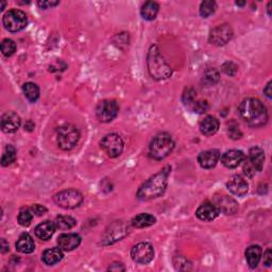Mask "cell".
Wrapping results in <instances>:
<instances>
[{
  "mask_svg": "<svg viewBox=\"0 0 272 272\" xmlns=\"http://www.w3.org/2000/svg\"><path fill=\"white\" fill-rule=\"evenodd\" d=\"M126 268L125 266H123L122 263H113L112 264L110 267H109V271H125Z\"/></svg>",
  "mask_w": 272,
  "mask_h": 272,
  "instance_id": "7bdbcfd3",
  "label": "cell"
},
{
  "mask_svg": "<svg viewBox=\"0 0 272 272\" xmlns=\"http://www.w3.org/2000/svg\"><path fill=\"white\" fill-rule=\"evenodd\" d=\"M238 114L252 128H261L268 122V112L264 103L256 98H247L240 102Z\"/></svg>",
  "mask_w": 272,
  "mask_h": 272,
  "instance_id": "6da1fadb",
  "label": "cell"
},
{
  "mask_svg": "<svg viewBox=\"0 0 272 272\" xmlns=\"http://www.w3.org/2000/svg\"><path fill=\"white\" fill-rule=\"evenodd\" d=\"M102 150L110 157L119 156L123 151V140L119 135L116 133H111L105 135L100 143Z\"/></svg>",
  "mask_w": 272,
  "mask_h": 272,
  "instance_id": "9c48e42d",
  "label": "cell"
},
{
  "mask_svg": "<svg viewBox=\"0 0 272 272\" xmlns=\"http://www.w3.org/2000/svg\"><path fill=\"white\" fill-rule=\"evenodd\" d=\"M214 204L217 206L219 212L226 215H233L238 211V204L236 201L227 194H220L216 196L214 200Z\"/></svg>",
  "mask_w": 272,
  "mask_h": 272,
  "instance_id": "7c38bea8",
  "label": "cell"
},
{
  "mask_svg": "<svg viewBox=\"0 0 272 272\" xmlns=\"http://www.w3.org/2000/svg\"><path fill=\"white\" fill-rule=\"evenodd\" d=\"M271 4H272L271 2L268 3V14H269V15H271Z\"/></svg>",
  "mask_w": 272,
  "mask_h": 272,
  "instance_id": "bcb514c9",
  "label": "cell"
},
{
  "mask_svg": "<svg viewBox=\"0 0 272 272\" xmlns=\"http://www.w3.org/2000/svg\"><path fill=\"white\" fill-rule=\"evenodd\" d=\"M119 112V108L115 100H102L96 106V116L100 122H110L114 120Z\"/></svg>",
  "mask_w": 272,
  "mask_h": 272,
  "instance_id": "ba28073f",
  "label": "cell"
},
{
  "mask_svg": "<svg viewBox=\"0 0 272 272\" xmlns=\"http://www.w3.org/2000/svg\"><path fill=\"white\" fill-rule=\"evenodd\" d=\"M0 250H1V253L4 254L7 253L10 250V247H9V242L5 240L4 238L1 239V242H0Z\"/></svg>",
  "mask_w": 272,
  "mask_h": 272,
  "instance_id": "ee69618b",
  "label": "cell"
},
{
  "mask_svg": "<svg viewBox=\"0 0 272 272\" xmlns=\"http://www.w3.org/2000/svg\"><path fill=\"white\" fill-rule=\"evenodd\" d=\"M63 257H64L63 250L58 247V248H51V249L45 250L43 253L42 259L46 265L52 266L58 264V262H61Z\"/></svg>",
  "mask_w": 272,
  "mask_h": 272,
  "instance_id": "cb8c5ba5",
  "label": "cell"
},
{
  "mask_svg": "<svg viewBox=\"0 0 272 272\" xmlns=\"http://www.w3.org/2000/svg\"><path fill=\"white\" fill-rule=\"evenodd\" d=\"M219 213V210L217 209V206L214 203L204 202L198 208L196 215L202 221H213L218 217Z\"/></svg>",
  "mask_w": 272,
  "mask_h": 272,
  "instance_id": "ac0fdd59",
  "label": "cell"
},
{
  "mask_svg": "<svg viewBox=\"0 0 272 272\" xmlns=\"http://www.w3.org/2000/svg\"><path fill=\"white\" fill-rule=\"evenodd\" d=\"M209 103L208 101H203V100H199V101H194L192 104V109L194 112H196L198 114H204L205 112H208L209 110Z\"/></svg>",
  "mask_w": 272,
  "mask_h": 272,
  "instance_id": "8d00e7d4",
  "label": "cell"
},
{
  "mask_svg": "<svg viewBox=\"0 0 272 272\" xmlns=\"http://www.w3.org/2000/svg\"><path fill=\"white\" fill-rule=\"evenodd\" d=\"M118 232H127V228L123 226V224H119V223H115L112 230L108 231L106 232V236L104 237V239H108V241H105V245L109 244H113V242L117 241L118 239H121L122 237H125L126 235L123 234H118Z\"/></svg>",
  "mask_w": 272,
  "mask_h": 272,
  "instance_id": "484cf974",
  "label": "cell"
},
{
  "mask_svg": "<svg viewBox=\"0 0 272 272\" xmlns=\"http://www.w3.org/2000/svg\"><path fill=\"white\" fill-rule=\"evenodd\" d=\"M182 100L185 105H192L196 101V92L193 88H186L184 93H183Z\"/></svg>",
  "mask_w": 272,
  "mask_h": 272,
  "instance_id": "e575fe53",
  "label": "cell"
},
{
  "mask_svg": "<svg viewBox=\"0 0 272 272\" xmlns=\"http://www.w3.org/2000/svg\"><path fill=\"white\" fill-rule=\"evenodd\" d=\"M248 161L251 163L252 166L256 171H262L265 163V152L259 147H253L249 151Z\"/></svg>",
  "mask_w": 272,
  "mask_h": 272,
  "instance_id": "44dd1931",
  "label": "cell"
},
{
  "mask_svg": "<svg viewBox=\"0 0 272 272\" xmlns=\"http://www.w3.org/2000/svg\"><path fill=\"white\" fill-rule=\"evenodd\" d=\"M200 131L205 136H212L219 130V121L214 116H206L200 122Z\"/></svg>",
  "mask_w": 272,
  "mask_h": 272,
  "instance_id": "ffe728a7",
  "label": "cell"
},
{
  "mask_svg": "<svg viewBox=\"0 0 272 272\" xmlns=\"http://www.w3.org/2000/svg\"><path fill=\"white\" fill-rule=\"evenodd\" d=\"M131 257L135 263L140 265L149 264L155 257V249L149 242L141 241L136 244L131 250Z\"/></svg>",
  "mask_w": 272,
  "mask_h": 272,
  "instance_id": "30bf717a",
  "label": "cell"
},
{
  "mask_svg": "<svg viewBox=\"0 0 272 272\" xmlns=\"http://www.w3.org/2000/svg\"><path fill=\"white\" fill-rule=\"evenodd\" d=\"M236 4L237 5H245L246 2H240V1H236Z\"/></svg>",
  "mask_w": 272,
  "mask_h": 272,
  "instance_id": "7dc6e473",
  "label": "cell"
},
{
  "mask_svg": "<svg viewBox=\"0 0 272 272\" xmlns=\"http://www.w3.org/2000/svg\"><path fill=\"white\" fill-rule=\"evenodd\" d=\"M228 133H229L230 137L232 139H239L242 136V133L240 131L239 127L237 126V123L234 121L231 122L228 126Z\"/></svg>",
  "mask_w": 272,
  "mask_h": 272,
  "instance_id": "d590c367",
  "label": "cell"
},
{
  "mask_svg": "<svg viewBox=\"0 0 272 272\" xmlns=\"http://www.w3.org/2000/svg\"><path fill=\"white\" fill-rule=\"evenodd\" d=\"M2 22L8 31L19 32L27 27L28 19L25 12L20 10H10L4 14Z\"/></svg>",
  "mask_w": 272,
  "mask_h": 272,
  "instance_id": "52a82bcc",
  "label": "cell"
},
{
  "mask_svg": "<svg viewBox=\"0 0 272 272\" xmlns=\"http://www.w3.org/2000/svg\"><path fill=\"white\" fill-rule=\"evenodd\" d=\"M262 255H263V250L259 246L253 245L248 248L246 250V259L248 265H249V267L252 269L256 268L259 262H261Z\"/></svg>",
  "mask_w": 272,
  "mask_h": 272,
  "instance_id": "603a6c76",
  "label": "cell"
},
{
  "mask_svg": "<svg viewBox=\"0 0 272 272\" xmlns=\"http://www.w3.org/2000/svg\"><path fill=\"white\" fill-rule=\"evenodd\" d=\"M216 9H217V3L215 1H212V0L203 1L200 5V15L204 17V19H208L209 16L215 13Z\"/></svg>",
  "mask_w": 272,
  "mask_h": 272,
  "instance_id": "1f68e13d",
  "label": "cell"
},
{
  "mask_svg": "<svg viewBox=\"0 0 272 272\" xmlns=\"http://www.w3.org/2000/svg\"><path fill=\"white\" fill-rule=\"evenodd\" d=\"M237 65L234 64L233 62H226L222 65V72L228 75V76H234L237 73Z\"/></svg>",
  "mask_w": 272,
  "mask_h": 272,
  "instance_id": "74e56055",
  "label": "cell"
},
{
  "mask_svg": "<svg viewBox=\"0 0 272 272\" xmlns=\"http://www.w3.org/2000/svg\"><path fill=\"white\" fill-rule=\"evenodd\" d=\"M56 229V222L46 220L42 223H39V226L35 228V235H37V237L40 240H49L52 237V235L55 234Z\"/></svg>",
  "mask_w": 272,
  "mask_h": 272,
  "instance_id": "d6986e66",
  "label": "cell"
},
{
  "mask_svg": "<svg viewBox=\"0 0 272 272\" xmlns=\"http://www.w3.org/2000/svg\"><path fill=\"white\" fill-rule=\"evenodd\" d=\"M53 200L57 203V205L60 208L66 210H73L78 208L83 202V194H82L77 189H64V191L58 193L53 197Z\"/></svg>",
  "mask_w": 272,
  "mask_h": 272,
  "instance_id": "8992f818",
  "label": "cell"
},
{
  "mask_svg": "<svg viewBox=\"0 0 272 272\" xmlns=\"http://www.w3.org/2000/svg\"><path fill=\"white\" fill-rule=\"evenodd\" d=\"M220 79V75L219 72L215 68H210L206 70L204 73V77H203V81L205 82L208 85H214L216 84L218 81Z\"/></svg>",
  "mask_w": 272,
  "mask_h": 272,
  "instance_id": "d6a6232c",
  "label": "cell"
},
{
  "mask_svg": "<svg viewBox=\"0 0 272 272\" xmlns=\"http://www.w3.org/2000/svg\"><path fill=\"white\" fill-rule=\"evenodd\" d=\"M4 7H5V2L2 1V3H1V8H0V9H1V11L4 10Z\"/></svg>",
  "mask_w": 272,
  "mask_h": 272,
  "instance_id": "c3c4849f",
  "label": "cell"
},
{
  "mask_svg": "<svg viewBox=\"0 0 272 272\" xmlns=\"http://www.w3.org/2000/svg\"><path fill=\"white\" fill-rule=\"evenodd\" d=\"M16 51V44L14 43V40H12L10 39H5L2 40L1 43V52L4 57H12Z\"/></svg>",
  "mask_w": 272,
  "mask_h": 272,
  "instance_id": "836d02e7",
  "label": "cell"
},
{
  "mask_svg": "<svg viewBox=\"0 0 272 272\" xmlns=\"http://www.w3.org/2000/svg\"><path fill=\"white\" fill-rule=\"evenodd\" d=\"M244 173L247 176H249V178H252V176L255 175V173H256V170L254 169V167L252 166L251 163L248 161V158H247V161L245 162V165H244Z\"/></svg>",
  "mask_w": 272,
  "mask_h": 272,
  "instance_id": "f35d334b",
  "label": "cell"
},
{
  "mask_svg": "<svg viewBox=\"0 0 272 272\" xmlns=\"http://www.w3.org/2000/svg\"><path fill=\"white\" fill-rule=\"evenodd\" d=\"M156 222V219L155 216H152L150 214H139L137 216H135L131 223L134 228H147L153 226Z\"/></svg>",
  "mask_w": 272,
  "mask_h": 272,
  "instance_id": "4316f807",
  "label": "cell"
},
{
  "mask_svg": "<svg viewBox=\"0 0 272 272\" xmlns=\"http://www.w3.org/2000/svg\"><path fill=\"white\" fill-rule=\"evenodd\" d=\"M31 211L34 215L37 216H43L45 213H47V209L45 206L40 205V204H34L31 206Z\"/></svg>",
  "mask_w": 272,
  "mask_h": 272,
  "instance_id": "ab89813d",
  "label": "cell"
},
{
  "mask_svg": "<svg viewBox=\"0 0 272 272\" xmlns=\"http://www.w3.org/2000/svg\"><path fill=\"white\" fill-rule=\"evenodd\" d=\"M58 1H39L38 4H39V8H42V9H50V8H53V7H56V5H58Z\"/></svg>",
  "mask_w": 272,
  "mask_h": 272,
  "instance_id": "60d3db41",
  "label": "cell"
},
{
  "mask_svg": "<svg viewBox=\"0 0 272 272\" xmlns=\"http://www.w3.org/2000/svg\"><path fill=\"white\" fill-rule=\"evenodd\" d=\"M159 5L155 1H147L140 9V15L146 20H153L156 17Z\"/></svg>",
  "mask_w": 272,
  "mask_h": 272,
  "instance_id": "d4e9b609",
  "label": "cell"
},
{
  "mask_svg": "<svg viewBox=\"0 0 272 272\" xmlns=\"http://www.w3.org/2000/svg\"><path fill=\"white\" fill-rule=\"evenodd\" d=\"M174 148L175 141L168 133L157 134L150 143V155L155 159L161 161V159L167 157L173 152Z\"/></svg>",
  "mask_w": 272,
  "mask_h": 272,
  "instance_id": "277c9868",
  "label": "cell"
},
{
  "mask_svg": "<svg viewBox=\"0 0 272 272\" xmlns=\"http://www.w3.org/2000/svg\"><path fill=\"white\" fill-rule=\"evenodd\" d=\"M80 140V131L74 125H63L57 131V141L62 150L74 149Z\"/></svg>",
  "mask_w": 272,
  "mask_h": 272,
  "instance_id": "5b68a950",
  "label": "cell"
},
{
  "mask_svg": "<svg viewBox=\"0 0 272 272\" xmlns=\"http://www.w3.org/2000/svg\"><path fill=\"white\" fill-rule=\"evenodd\" d=\"M220 159V152L219 150L213 149V150H206L201 152L198 156V162L200 166L205 169H211L215 167L217 163Z\"/></svg>",
  "mask_w": 272,
  "mask_h": 272,
  "instance_id": "2e32d148",
  "label": "cell"
},
{
  "mask_svg": "<svg viewBox=\"0 0 272 272\" xmlns=\"http://www.w3.org/2000/svg\"><path fill=\"white\" fill-rule=\"evenodd\" d=\"M147 66L149 74L153 79L165 80L168 79L173 74L169 65L164 60L157 46H151L147 57Z\"/></svg>",
  "mask_w": 272,
  "mask_h": 272,
  "instance_id": "3957f363",
  "label": "cell"
},
{
  "mask_svg": "<svg viewBox=\"0 0 272 272\" xmlns=\"http://www.w3.org/2000/svg\"><path fill=\"white\" fill-rule=\"evenodd\" d=\"M170 171L171 167L166 166L155 175H152L138 188L136 197L140 201H149L161 197L166 191Z\"/></svg>",
  "mask_w": 272,
  "mask_h": 272,
  "instance_id": "7a4b0ae2",
  "label": "cell"
},
{
  "mask_svg": "<svg viewBox=\"0 0 272 272\" xmlns=\"http://www.w3.org/2000/svg\"><path fill=\"white\" fill-rule=\"evenodd\" d=\"M272 264V252L270 249H268L264 253V265L267 266V267H270Z\"/></svg>",
  "mask_w": 272,
  "mask_h": 272,
  "instance_id": "b9f144b4",
  "label": "cell"
},
{
  "mask_svg": "<svg viewBox=\"0 0 272 272\" xmlns=\"http://www.w3.org/2000/svg\"><path fill=\"white\" fill-rule=\"evenodd\" d=\"M271 83H272V82L270 81L269 83L266 85V87L264 88V94L266 95V97L269 98V99L271 98Z\"/></svg>",
  "mask_w": 272,
  "mask_h": 272,
  "instance_id": "f6af8a7d",
  "label": "cell"
},
{
  "mask_svg": "<svg viewBox=\"0 0 272 272\" xmlns=\"http://www.w3.org/2000/svg\"><path fill=\"white\" fill-rule=\"evenodd\" d=\"M15 246L16 250L23 254H30L35 249L34 240L31 237V235L28 233H22L19 237V239H17Z\"/></svg>",
  "mask_w": 272,
  "mask_h": 272,
  "instance_id": "7402d4cb",
  "label": "cell"
},
{
  "mask_svg": "<svg viewBox=\"0 0 272 272\" xmlns=\"http://www.w3.org/2000/svg\"><path fill=\"white\" fill-rule=\"evenodd\" d=\"M76 224H77V221L72 216L61 215V216H58L56 219L57 229L61 230V231H67V230L73 229Z\"/></svg>",
  "mask_w": 272,
  "mask_h": 272,
  "instance_id": "f1b7e54d",
  "label": "cell"
},
{
  "mask_svg": "<svg viewBox=\"0 0 272 272\" xmlns=\"http://www.w3.org/2000/svg\"><path fill=\"white\" fill-rule=\"evenodd\" d=\"M0 125H1V130L4 133H14L19 129L21 119L19 115H17L14 112H7L2 115Z\"/></svg>",
  "mask_w": 272,
  "mask_h": 272,
  "instance_id": "4fadbf2b",
  "label": "cell"
},
{
  "mask_svg": "<svg viewBox=\"0 0 272 272\" xmlns=\"http://www.w3.org/2000/svg\"><path fill=\"white\" fill-rule=\"evenodd\" d=\"M227 187L231 194L238 197L245 196L249 191V185H248L247 181L238 175L231 176L230 180L227 182Z\"/></svg>",
  "mask_w": 272,
  "mask_h": 272,
  "instance_id": "5bb4252c",
  "label": "cell"
},
{
  "mask_svg": "<svg viewBox=\"0 0 272 272\" xmlns=\"http://www.w3.org/2000/svg\"><path fill=\"white\" fill-rule=\"evenodd\" d=\"M16 156H17V152H16L15 148L13 146L8 145L7 147H5L4 152L1 157V165L3 167L9 166V165H11L12 163H14L16 161Z\"/></svg>",
  "mask_w": 272,
  "mask_h": 272,
  "instance_id": "f546056e",
  "label": "cell"
},
{
  "mask_svg": "<svg viewBox=\"0 0 272 272\" xmlns=\"http://www.w3.org/2000/svg\"><path fill=\"white\" fill-rule=\"evenodd\" d=\"M23 94L30 102H37L39 98V88L33 82H27L22 86Z\"/></svg>",
  "mask_w": 272,
  "mask_h": 272,
  "instance_id": "83f0119b",
  "label": "cell"
},
{
  "mask_svg": "<svg viewBox=\"0 0 272 272\" xmlns=\"http://www.w3.org/2000/svg\"><path fill=\"white\" fill-rule=\"evenodd\" d=\"M81 244L80 235L75 233L62 234L58 236V245L64 251H73L77 249Z\"/></svg>",
  "mask_w": 272,
  "mask_h": 272,
  "instance_id": "e0dca14e",
  "label": "cell"
},
{
  "mask_svg": "<svg viewBox=\"0 0 272 272\" xmlns=\"http://www.w3.org/2000/svg\"><path fill=\"white\" fill-rule=\"evenodd\" d=\"M33 213L31 211V209L28 208H22L19 211V217H17V220H19V223L22 227H28L30 226V223L32 222L33 219Z\"/></svg>",
  "mask_w": 272,
  "mask_h": 272,
  "instance_id": "4dcf8cb0",
  "label": "cell"
},
{
  "mask_svg": "<svg viewBox=\"0 0 272 272\" xmlns=\"http://www.w3.org/2000/svg\"><path fill=\"white\" fill-rule=\"evenodd\" d=\"M246 159L245 153L240 150H229L226 153H223L221 156V162L227 168H236L244 162Z\"/></svg>",
  "mask_w": 272,
  "mask_h": 272,
  "instance_id": "9a60e30c",
  "label": "cell"
},
{
  "mask_svg": "<svg viewBox=\"0 0 272 272\" xmlns=\"http://www.w3.org/2000/svg\"><path fill=\"white\" fill-rule=\"evenodd\" d=\"M233 38V29L228 23L217 26L210 32L209 39L213 45L224 46Z\"/></svg>",
  "mask_w": 272,
  "mask_h": 272,
  "instance_id": "8fae6325",
  "label": "cell"
}]
</instances>
